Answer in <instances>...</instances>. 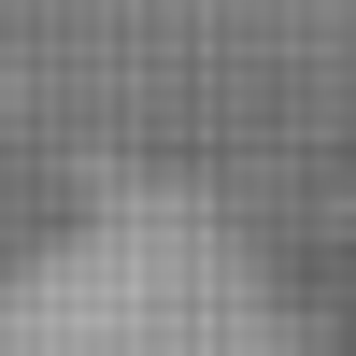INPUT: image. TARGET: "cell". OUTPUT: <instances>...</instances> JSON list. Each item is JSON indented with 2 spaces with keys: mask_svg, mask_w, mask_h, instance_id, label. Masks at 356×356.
<instances>
[{
  "mask_svg": "<svg viewBox=\"0 0 356 356\" xmlns=\"http://www.w3.org/2000/svg\"><path fill=\"white\" fill-rule=\"evenodd\" d=\"M0 356H300V328L200 200H114L0 285Z\"/></svg>",
  "mask_w": 356,
  "mask_h": 356,
  "instance_id": "obj_1",
  "label": "cell"
}]
</instances>
